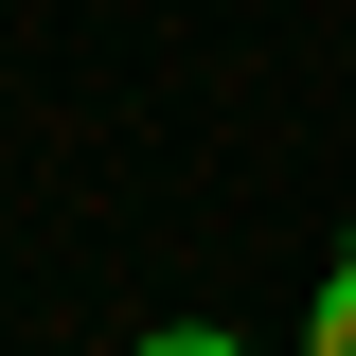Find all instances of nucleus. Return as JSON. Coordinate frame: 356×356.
I'll return each instance as SVG.
<instances>
[{"label":"nucleus","instance_id":"f257e3e1","mask_svg":"<svg viewBox=\"0 0 356 356\" xmlns=\"http://www.w3.org/2000/svg\"><path fill=\"white\" fill-rule=\"evenodd\" d=\"M321 356H356V250H339V285H321Z\"/></svg>","mask_w":356,"mask_h":356},{"label":"nucleus","instance_id":"f03ea898","mask_svg":"<svg viewBox=\"0 0 356 356\" xmlns=\"http://www.w3.org/2000/svg\"><path fill=\"white\" fill-rule=\"evenodd\" d=\"M143 356H232V339H143Z\"/></svg>","mask_w":356,"mask_h":356}]
</instances>
